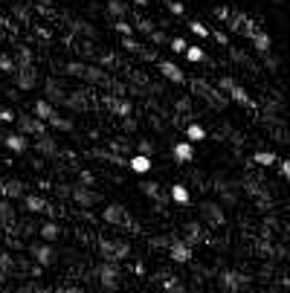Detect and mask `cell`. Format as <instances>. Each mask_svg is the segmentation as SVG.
<instances>
[{
  "label": "cell",
  "instance_id": "cell-5",
  "mask_svg": "<svg viewBox=\"0 0 290 293\" xmlns=\"http://www.w3.org/2000/svg\"><path fill=\"white\" fill-rule=\"evenodd\" d=\"M67 73H70V76L90 78V81H105V78H107L102 70H96V67H87V64H81V61H70V64H67Z\"/></svg>",
  "mask_w": 290,
  "mask_h": 293
},
{
  "label": "cell",
  "instance_id": "cell-30",
  "mask_svg": "<svg viewBox=\"0 0 290 293\" xmlns=\"http://www.w3.org/2000/svg\"><path fill=\"white\" fill-rule=\"evenodd\" d=\"M186 26H189V32H195L198 38H209V35H212V29H206V26H203L200 20H189Z\"/></svg>",
  "mask_w": 290,
  "mask_h": 293
},
{
  "label": "cell",
  "instance_id": "cell-53",
  "mask_svg": "<svg viewBox=\"0 0 290 293\" xmlns=\"http://www.w3.org/2000/svg\"><path fill=\"white\" fill-rule=\"evenodd\" d=\"M0 282H3V273H0Z\"/></svg>",
  "mask_w": 290,
  "mask_h": 293
},
{
  "label": "cell",
  "instance_id": "cell-27",
  "mask_svg": "<svg viewBox=\"0 0 290 293\" xmlns=\"http://www.w3.org/2000/svg\"><path fill=\"white\" fill-rule=\"evenodd\" d=\"M139 189H142V195H148L151 200H163V195H160V186H157V183L142 180V183H139Z\"/></svg>",
  "mask_w": 290,
  "mask_h": 293
},
{
  "label": "cell",
  "instance_id": "cell-51",
  "mask_svg": "<svg viewBox=\"0 0 290 293\" xmlns=\"http://www.w3.org/2000/svg\"><path fill=\"white\" fill-rule=\"evenodd\" d=\"M61 293H84V291H81V288H73V285H70V288H64Z\"/></svg>",
  "mask_w": 290,
  "mask_h": 293
},
{
  "label": "cell",
  "instance_id": "cell-23",
  "mask_svg": "<svg viewBox=\"0 0 290 293\" xmlns=\"http://www.w3.org/2000/svg\"><path fill=\"white\" fill-rule=\"evenodd\" d=\"M113 32H119L122 38H134V32H137V26L125 17V20H113Z\"/></svg>",
  "mask_w": 290,
  "mask_h": 293
},
{
  "label": "cell",
  "instance_id": "cell-40",
  "mask_svg": "<svg viewBox=\"0 0 290 293\" xmlns=\"http://www.w3.org/2000/svg\"><path fill=\"white\" fill-rule=\"evenodd\" d=\"M166 3H168V12L171 15H186V6L180 0H166Z\"/></svg>",
  "mask_w": 290,
  "mask_h": 293
},
{
  "label": "cell",
  "instance_id": "cell-39",
  "mask_svg": "<svg viewBox=\"0 0 290 293\" xmlns=\"http://www.w3.org/2000/svg\"><path fill=\"white\" fill-rule=\"evenodd\" d=\"M17 61H20V67H29V64H32V52H29L26 46H20V49H17Z\"/></svg>",
  "mask_w": 290,
  "mask_h": 293
},
{
  "label": "cell",
  "instance_id": "cell-35",
  "mask_svg": "<svg viewBox=\"0 0 290 293\" xmlns=\"http://www.w3.org/2000/svg\"><path fill=\"white\" fill-rule=\"evenodd\" d=\"M122 46H125L128 52H139V58H142V52H145V46H142V44H137L134 38H122Z\"/></svg>",
  "mask_w": 290,
  "mask_h": 293
},
{
  "label": "cell",
  "instance_id": "cell-7",
  "mask_svg": "<svg viewBox=\"0 0 290 293\" xmlns=\"http://www.w3.org/2000/svg\"><path fill=\"white\" fill-rule=\"evenodd\" d=\"M3 148H9L12 154H23V151L29 148L26 134H20V131H9V134L3 137Z\"/></svg>",
  "mask_w": 290,
  "mask_h": 293
},
{
  "label": "cell",
  "instance_id": "cell-21",
  "mask_svg": "<svg viewBox=\"0 0 290 293\" xmlns=\"http://www.w3.org/2000/svg\"><path fill=\"white\" fill-rule=\"evenodd\" d=\"M35 151H38V154H46V157L58 154V148H55V142H52L49 137H35Z\"/></svg>",
  "mask_w": 290,
  "mask_h": 293
},
{
  "label": "cell",
  "instance_id": "cell-11",
  "mask_svg": "<svg viewBox=\"0 0 290 293\" xmlns=\"http://www.w3.org/2000/svg\"><path fill=\"white\" fill-rule=\"evenodd\" d=\"M105 108L113 110L116 116H131V110H134V105L128 99H119V96H105Z\"/></svg>",
  "mask_w": 290,
  "mask_h": 293
},
{
  "label": "cell",
  "instance_id": "cell-20",
  "mask_svg": "<svg viewBox=\"0 0 290 293\" xmlns=\"http://www.w3.org/2000/svg\"><path fill=\"white\" fill-rule=\"evenodd\" d=\"M200 209H203V215H206V218H209L212 224H224V209H221L218 203H212V200H206V203H203Z\"/></svg>",
  "mask_w": 290,
  "mask_h": 293
},
{
  "label": "cell",
  "instance_id": "cell-3",
  "mask_svg": "<svg viewBox=\"0 0 290 293\" xmlns=\"http://www.w3.org/2000/svg\"><path fill=\"white\" fill-rule=\"evenodd\" d=\"M99 253L105 256V262H122L131 253L128 241H99Z\"/></svg>",
  "mask_w": 290,
  "mask_h": 293
},
{
  "label": "cell",
  "instance_id": "cell-32",
  "mask_svg": "<svg viewBox=\"0 0 290 293\" xmlns=\"http://www.w3.org/2000/svg\"><path fill=\"white\" fill-rule=\"evenodd\" d=\"M168 46H171V52H177V55H186V49H189L186 38H168Z\"/></svg>",
  "mask_w": 290,
  "mask_h": 293
},
{
  "label": "cell",
  "instance_id": "cell-6",
  "mask_svg": "<svg viewBox=\"0 0 290 293\" xmlns=\"http://www.w3.org/2000/svg\"><path fill=\"white\" fill-rule=\"evenodd\" d=\"M29 256H32L41 267H49V264L55 262V250H52V244H32V247H29Z\"/></svg>",
  "mask_w": 290,
  "mask_h": 293
},
{
  "label": "cell",
  "instance_id": "cell-15",
  "mask_svg": "<svg viewBox=\"0 0 290 293\" xmlns=\"http://www.w3.org/2000/svg\"><path fill=\"white\" fill-rule=\"evenodd\" d=\"M128 169H131L134 174H148V171H151V157H145V154H134V157L128 160Z\"/></svg>",
  "mask_w": 290,
  "mask_h": 293
},
{
  "label": "cell",
  "instance_id": "cell-37",
  "mask_svg": "<svg viewBox=\"0 0 290 293\" xmlns=\"http://www.w3.org/2000/svg\"><path fill=\"white\" fill-rule=\"evenodd\" d=\"M12 267H15V259H12L9 253H0V273L6 276V273H9Z\"/></svg>",
  "mask_w": 290,
  "mask_h": 293
},
{
  "label": "cell",
  "instance_id": "cell-47",
  "mask_svg": "<svg viewBox=\"0 0 290 293\" xmlns=\"http://www.w3.org/2000/svg\"><path fill=\"white\" fill-rule=\"evenodd\" d=\"M99 61H102V64H107V67H110V64H116V58H113V55H107V52H105Z\"/></svg>",
  "mask_w": 290,
  "mask_h": 293
},
{
  "label": "cell",
  "instance_id": "cell-52",
  "mask_svg": "<svg viewBox=\"0 0 290 293\" xmlns=\"http://www.w3.org/2000/svg\"><path fill=\"white\" fill-rule=\"evenodd\" d=\"M134 3H137L139 9H145V6H148V0H134Z\"/></svg>",
  "mask_w": 290,
  "mask_h": 293
},
{
  "label": "cell",
  "instance_id": "cell-17",
  "mask_svg": "<svg viewBox=\"0 0 290 293\" xmlns=\"http://www.w3.org/2000/svg\"><path fill=\"white\" fill-rule=\"evenodd\" d=\"M23 203H26V209H29V212H52V209H49V203H46L41 195H23Z\"/></svg>",
  "mask_w": 290,
  "mask_h": 293
},
{
  "label": "cell",
  "instance_id": "cell-41",
  "mask_svg": "<svg viewBox=\"0 0 290 293\" xmlns=\"http://www.w3.org/2000/svg\"><path fill=\"white\" fill-rule=\"evenodd\" d=\"M212 12H215V17L224 20V23H229V17H232V12H229L227 6H218V9H212Z\"/></svg>",
  "mask_w": 290,
  "mask_h": 293
},
{
  "label": "cell",
  "instance_id": "cell-4",
  "mask_svg": "<svg viewBox=\"0 0 290 293\" xmlns=\"http://www.w3.org/2000/svg\"><path fill=\"white\" fill-rule=\"evenodd\" d=\"M17 131L20 134H32V137H46V122L44 119H38V116H17Z\"/></svg>",
  "mask_w": 290,
  "mask_h": 293
},
{
  "label": "cell",
  "instance_id": "cell-26",
  "mask_svg": "<svg viewBox=\"0 0 290 293\" xmlns=\"http://www.w3.org/2000/svg\"><path fill=\"white\" fill-rule=\"evenodd\" d=\"M229 96H232V102H238V105H253V99H250V93H247L244 87H238V84H235V87L229 90Z\"/></svg>",
  "mask_w": 290,
  "mask_h": 293
},
{
  "label": "cell",
  "instance_id": "cell-10",
  "mask_svg": "<svg viewBox=\"0 0 290 293\" xmlns=\"http://www.w3.org/2000/svg\"><path fill=\"white\" fill-rule=\"evenodd\" d=\"M35 84H38V78H35V73L29 67H17L15 70V87L17 90H35Z\"/></svg>",
  "mask_w": 290,
  "mask_h": 293
},
{
  "label": "cell",
  "instance_id": "cell-31",
  "mask_svg": "<svg viewBox=\"0 0 290 293\" xmlns=\"http://www.w3.org/2000/svg\"><path fill=\"white\" fill-rule=\"evenodd\" d=\"M0 221L3 224H15V209L9 206V200H0Z\"/></svg>",
  "mask_w": 290,
  "mask_h": 293
},
{
  "label": "cell",
  "instance_id": "cell-45",
  "mask_svg": "<svg viewBox=\"0 0 290 293\" xmlns=\"http://www.w3.org/2000/svg\"><path fill=\"white\" fill-rule=\"evenodd\" d=\"M218 87H224V90H232V87H235V81H232L229 76H221V78H218Z\"/></svg>",
  "mask_w": 290,
  "mask_h": 293
},
{
  "label": "cell",
  "instance_id": "cell-13",
  "mask_svg": "<svg viewBox=\"0 0 290 293\" xmlns=\"http://www.w3.org/2000/svg\"><path fill=\"white\" fill-rule=\"evenodd\" d=\"M157 67H160V73H163V76H166L168 81H174V84H183V81H186L183 70H180V67H177L174 61H160Z\"/></svg>",
  "mask_w": 290,
  "mask_h": 293
},
{
  "label": "cell",
  "instance_id": "cell-38",
  "mask_svg": "<svg viewBox=\"0 0 290 293\" xmlns=\"http://www.w3.org/2000/svg\"><path fill=\"white\" fill-rule=\"evenodd\" d=\"M137 154H145V157H151V154H154V142H148V139H139V142H137Z\"/></svg>",
  "mask_w": 290,
  "mask_h": 293
},
{
  "label": "cell",
  "instance_id": "cell-24",
  "mask_svg": "<svg viewBox=\"0 0 290 293\" xmlns=\"http://www.w3.org/2000/svg\"><path fill=\"white\" fill-rule=\"evenodd\" d=\"M186 137H189V142H200V139H206V128L195 122V125L186 128Z\"/></svg>",
  "mask_w": 290,
  "mask_h": 293
},
{
  "label": "cell",
  "instance_id": "cell-14",
  "mask_svg": "<svg viewBox=\"0 0 290 293\" xmlns=\"http://www.w3.org/2000/svg\"><path fill=\"white\" fill-rule=\"evenodd\" d=\"M32 113H35L38 119L49 122V119L55 116V108H52V102H49V99H35V102H32Z\"/></svg>",
  "mask_w": 290,
  "mask_h": 293
},
{
  "label": "cell",
  "instance_id": "cell-43",
  "mask_svg": "<svg viewBox=\"0 0 290 293\" xmlns=\"http://www.w3.org/2000/svg\"><path fill=\"white\" fill-rule=\"evenodd\" d=\"M78 183H84V186H93V183H96L93 171H78Z\"/></svg>",
  "mask_w": 290,
  "mask_h": 293
},
{
  "label": "cell",
  "instance_id": "cell-9",
  "mask_svg": "<svg viewBox=\"0 0 290 293\" xmlns=\"http://www.w3.org/2000/svg\"><path fill=\"white\" fill-rule=\"evenodd\" d=\"M168 256L177 262V264H189L192 262V241H174L171 247H168Z\"/></svg>",
  "mask_w": 290,
  "mask_h": 293
},
{
  "label": "cell",
  "instance_id": "cell-49",
  "mask_svg": "<svg viewBox=\"0 0 290 293\" xmlns=\"http://www.w3.org/2000/svg\"><path fill=\"white\" fill-rule=\"evenodd\" d=\"M131 270H134V273H137V276H145V264H134V267H131Z\"/></svg>",
  "mask_w": 290,
  "mask_h": 293
},
{
  "label": "cell",
  "instance_id": "cell-25",
  "mask_svg": "<svg viewBox=\"0 0 290 293\" xmlns=\"http://www.w3.org/2000/svg\"><path fill=\"white\" fill-rule=\"evenodd\" d=\"M253 160H256V163H259V166H267V169H270V166H276V163H279V157H276V154H273V151H256V157H253Z\"/></svg>",
  "mask_w": 290,
  "mask_h": 293
},
{
  "label": "cell",
  "instance_id": "cell-48",
  "mask_svg": "<svg viewBox=\"0 0 290 293\" xmlns=\"http://www.w3.org/2000/svg\"><path fill=\"white\" fill-rule=\"evenodd\" d=\"M125 131H137V122L131 116H125Z\"/></svg>",
  "mask_w": 290,
  "mask_h": 293
},
{
  "label": "cell",
  "instance_id": "cell-46",
  "mask_svg": "<svg viewBox=\"0 0 290 293\" xmlns=\"http://www.w3.org/2000/svg\"><path fill=\"white\" fill-rule=\"evenodd\" d=\"M279 169H282L285 177H290V160H279Z\"/></svg>",
  "mask_w": 290,
  "mask_h": 293
},
{
  "label": "cell",
  "instance_id": "cell-44",
  "mask_svg": "<svg viewBox=\"0 0 290 293\" xmlns=\"http://www.w3.org/2000/svg\"><path fill=\"white\" fill-rule=\"evenodd\" d=\"M215 41H218L221 46H229V35H227V32H221V29H215Z\"/></svg>",
  "mask_w": 290,
  "mask_h": 293
},
{
  "label": "cell",
  "instance_id": "cell-18",
  "mask_svg": "<svg viewBox=\"0 0 290 293\" xmlns=\"http://www.w3.org/2000/svg\"><path fill=\"white\" fill-rule=\"evenodd\" d=\"M128 9H131V6H128L125 0H107V9H105V12H107L110 17H116V20H125V17H128Z\"/></svg>",
  "mask_w": 290,
  "mask_h": 293
},
{
  "label": "cell",
  "instance_id": "cell-2",
  "mask_svg": "<svg viewBox=\"0 0 290 293\" xmlns=\"http://www.w3.org/2000/svg\"><path fill=\"white\" fill-rule=\"evenodd\" d=\"M102 218H105V224H113V227H134L131 212L125 206H119V203H107L102 209Z\"/></svg>",
  "mask_w": 290,
  "mask_h": 293
},
{
  "label": "cell",
  "instance_id": "cell-1",
  "mask_svg": "<svg viewBox=\"0 0 290 293\" xmlns=\"http://www.w3.org/2000/svg\"><path fill=\"white\" fill-rule=\"evenodd\" d=\"M119 262H102L99 264V282H102V288L107 293H113L119 288Z\"/></svg>",
  "mask_w": 290,
  "mask_h": 293
},
{
  "label": "cell",
  "instance_id": "cell-33",
  "mask_svg": "<svg viewBox=\"0 0 290 293\" xmlns=\"http://www.w3.org/2000/svg\"><path fill=\"white\" fill-rule=\"evenodd\" d=\"M203 58H206V52H203V49H200L198 44L186 49V61H192V64H198V61H203Z\"/></svg>",
  "mask_w": 290,
  "mask_h": 293
},
{
  "label": "cell",
  "instance_id": "cell-36",
  "mask_svg": "<svg viewBox=\"0 0 290 293\" xmlns=\"http://www.w3.org/2000/svg\"><path fill=\"white\" fill-rule=\"evenodd\" d=\"M15 122H17V113L9 108H0V125H15Z\"/></svg>",
  "mask_w": 290,
  "mask_h": 293
},
{
  "label": "cell",
  "instance_id": "cell-34",
  "mask_svg": "<svg viewBox=\"0 0 290 293\" xmlns=\"http://www.w3.org/2000/svg\"><path fill=\"white\" fill-rule=\"evenodd\" d=\"M0 70H3V73H12V76H15V70H17V61H15V58H9L6 52H0Z\"/></svg>",
  "mask_w": 290,
  "mask_h": 293
},
{
  "label": "cell",
  "instance_id": "cell-42",
  "mask_svg": "<svg viewBox=\"0 0 290 293\" xmlns=\"http://www.w3.org/2000/svg\"><path fill=\"white\" fill-rule=\"evenodd\" d=\"M238 282H241V279H238L235 273H224V285H227L229 291H238Z\"/></svg>",
  "mask_w": 290,
  "mask_h": 293
},
{
  "label": "cell",
  "instance_id": "cell-19",
  "mask_svg": "<svg viewBox=\"0 0 290 293\" xmlns=\"http://www.w3.org/2000/svg\"><path fill=\"white\" fill-rule=\"evenodd\" d=\"M253 46H256V52L267 55V52H270V46H273V38H270V32H267V29H261V32L253 38Z\"/></svg>",
  "mask_w": 290,
  "mask_h": 293
},
{
  "label": "cell",
  "instance_id": "cell-12",
  "mask_svg": "<svg viewBox=\"0 0 290 293\" xmlns=\"http://www.w3.org/2000/svg\"><path fill=\"white\" fill-rule=\"evenodd\" d=\"M171 154H174L177 163H192V160H195V145H192L189 139H180V142H174Z\"/></svg>",
  "mask_w": 290,
  "mask_h": 293
},
{
  "label": "cell",
  "instance_id": "cell-22",
  "mask_svg": "<svg viewBox=\"0 0 290 293\" xmlns=\"http://www.w3.org/2000/svg\"><path fill=\"white\" fill-rule=\"evenodd\" d=\"M61 235V230H58V224H52V221H46V224H41V238L46 241V244H52L55 238Z\"/></svg>",
  "mask_w": 290,
  "mask_h": 293
},
{
  "label": "cell",
  "instance_id": "cell-8",
  "mask_svg": "<svg viewBox=\"0 0 290 293\" xmlns=\"http://www.w3.org/2000/svg\"><path fill=\"white\" fill-rule=\"evenodd\" d=\"M70 198H73V200H76L78 206H84V209H87V206H93V203H99V195H96L93 189L81 186V183H78L76 189H70Z\"/></svg>",
  "mask_w": 290,
  "mask_h": 293
},
{
  "label": "cell",
  "instance_id": "cell-16",
  "mask_svg": "<svg viewBox=\"0 0 290 293\" xmlns=\"http://www.w3.org/2000/svg\"><path fill=\"white\" fill-rule=\"evenodd\" d=\"M168 198H171L174 203H180V206H189V203H192V192H189L183 183H174V186L168 189Z\"/></svg>",
  "mask_w": 290,
  "mask_h": 293
},
{
  "label": "cell",
  "instance_id": "cell-28",
  "mask_svg": "<svg viewBox=\"0 0 290 293\" xmlns=\"http://www.w3.org/2000/svg\"><path fill=\"white\" fill-rule=\"evenodd\" d=\"M46 125H52L55 131H73V122H70L67 116H58V113H55V116H52V119H49Z\"/></svg>",
  "mask_w": 290,
  "mask_h": 293
},
{
  "label": "cell",
  "instance_id": "cell-50",
  "mask_svg": "<svg viewBox=\"0 0 290 293\" xmlns=\"http://www.w3.org/2000/svg\"><path fill=\"white\" fill-rule=\"evenodd\" d=\"M6 96H9L12 102H17V90H12V87H6Z\"/></svg>",
  "mask_w": 290,
  "mask_h": 293
},
{
  "label": "cell",
  "instance_id": "cell-29",
  "mask_svg": "<svg viewBox=\"0 0 290 293\" xmlns=\"http://www.w3.org/2000/svg\"><path fill=\"white\" fill-rule=\"evenodd\" d=\"M163 293H186V285L180 279H166L163 282Z\"/></svg>",
  "mask_w": 290,
  "mask_h": 293
}]
</instances>
